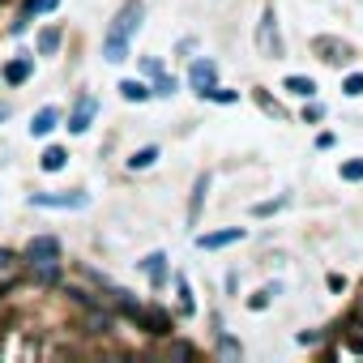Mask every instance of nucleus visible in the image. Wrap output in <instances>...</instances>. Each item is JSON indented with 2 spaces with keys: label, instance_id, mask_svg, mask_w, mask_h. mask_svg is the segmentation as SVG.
Returning <instances> with one entry per match:
<instances>
[{
  "label": "nucleus",
  "instance_id": "f257e3e1",
  "mask_svg": "<svg viewBox=\"0 0 363 363\" xmlns=\"http://www.w3.org/2000/svg\"><path fill=\"white\" fill-rule=\"evenodd\" d=\"M141 18H145L141 0H128V5L116 13V22L107 26V35H103V56H107L111 65H120V60L128 56V39L141 30Z\"/></svg>",
  "mask_w": 363,
  "mask_h": 363
},
{
  "label": "nucleus",
  "instance_id": "f03ea898",
  "mask_svg": "<svg viewBox=\"0 0 363 363\" xmlns=\"http://www.w3.org/2000/svg\"><path fill=\"white\" fill-rule=\"evenodd\" d=\"M35 210H86L90 193H30Z\"/></svg>",
  "mask_w": 363,
  "mask_h": 363
},
{
  "label": "nucleus",
  "instance_id": "7ed1b4c3",
  "mask_svg": "<svg viewBox=\"0 0 363 363\" xmlns=\"http://www.w3.org/2000/svg\"><path fill=\"white\" fill-rule=\"evenodd\" d=\"M257 48H261V56H282V39H278V13H274V5L261 13V26H257Z\"/></svg>",
  "mask_w": 363,
  "mask_h": 363
},
{
  "label": "nucleus",
  "instance_id": "20e7f679",
  "mask_svg": "<svg viewBox=\"0 0 363 363\" xmlns=\"http://www.w3.org/2000/svg\"><path fill=\"white\" fill-rule=\"evenodd\" d=\"M312 52H316L325 65H346V60H350V43H342V39H333V35H316V39H312Z\"/></svg>",
  "mask_w": 363,
  "mask_h": 363
},
{
  "label": "nucleus",
  "instance_id": "39448f33",
  "mask_svg": "<svg viewBox=\"0 0 363 363\" xmlns=\"http://www.w3.org/2000/svg\"><path fill=\"white\" fill-rule=\"evenodd\" d=\"M26 261H30V265L60 261V240H56V235H35V240L26 244Z\"/></svg>",
  "mask_w": 363,
  "mask_h": 363
},
{
  "label": "nucleus",
  "instance_id": "423d86ee",
  "mask_svg": "<svg viewBox=\"0 0 363 363\" xmlns=\"http://www.w3.org/2000/svg\"><path fill=\"white\" fill-rule=\"evenodd\" d=\"M189 82H193V90L206 99V94L218 86V65H214V60H193V69H189Z\"/></svg>",
  "mask_w": 363,
  "mask_h": 363
},
{
  "label": "nucleus",
  "instance_id": "0eeeda50",
  "mask_svg": "<svg viewBox=\"0 0 363 363\" xmlns=\"http://www.w3.org/2000/svg\"><path fill=\"white\" fill-rule=\"evenodd\" d=\"M94 111H99V99L94 94H82L77 107H73V116H69V133H86L94 124Z\"/></svg>",
  "mask_w": 363,
  "mask_h": 363
},
{
  "label": "nucleus",
  "instance_id": "6e6552de",
  "mask_svg": "<svg viewBox=\"0 0 363 363\" xmlns=\"http://www.w3.org/2000/svg\"><path fill=\"white\" fill-rule=\"evenodd\" d=\"M248 231L244 227H227V231H210V235H197V248H206V252H214V248H227V244H240Z\"/></svg>",
  "mask_w": 363,
  "mask_h": 363
},
{
  "label": "nucleus",
  "instance_id": "1a4fd4ad",
  "mask_svg": "<svg viewBox=\"0 0 363 363\" xmlns=\"http://www.w3.org/2000/svg\"><path fill=\"white\" fill-rule=\"evenodd\" d=\"M137 320H141L150 333H158V337H162V333H171V316H167L162 308H141V312H137Z\"/></svg>",
  "mask_w": 363,
  "mask_h": 363
},
{
  "label": "nucleus",
  "instance_id": "9d476101",
  "mask_svg": "<svg viewBox=\"0 0 363 363\" xmlns=\"http://www.w3.org/2000/svg\"><path fill=\"white\" fill-rule=\"evenodd\" d=\"M141 269H145V278H150L154 286H162V282H167V252H150V257L141 261Z\"/></svg>",
  "mask_w": 363,
  "mask_h": 363
},
{
  "label": "nucleus",
  "instance_id": "9b49d317",
  "mask_svg": "<svg viewBox=\"0 0 363 363\" xmlns=\"http://www.w3.org/2000/svg\"><path fill=\"white\" fill-rule=\"evenodd\" d=\"M30 73H35V60H30V56H22V60H9V65H5V82H9V86H22Z\"/></svg>",
  "mask_w": 363,
  "mask_h": 363
},
{
  "label": "nucleus",
  "instance_id": "f8f14e48",
  "mask_svg": "<svg viewBox=\"0 0 363 363\" xmlns=\"http://www.w3.org/2000/svg\"><path fill=\"white\" fill-rule=\"evenodd\" d=\"M282 90L295 94V99H316V82H312V77H299V73H291V77L282 82Z\"/></svg>",
  "mask_w": 363,
  "mask_h": 363
},
{
  "label": "nucleus",
  "instance_id": "ddd939ff",
  "mask_svg": "<svg viewBox=\"0 0 363 363\" xmlns=\"http://www.w3.org/2000/svg\"><path fill=\"white\" fill-rule=\"evenodd\" d=\"M150 94H154V90H150L145 82H137V77H124V82H120V99H124V103H145Z\"/></svg>",
  "mask_w": 363,
  "mask_h": 363
},
{
  "label": "nucleus",
  "instance_id": "4468645a",
  "mask_svg": "<svg viewBox=\"0 0 363 363\" xmlns=\"http://www.w3.org/2000/svg\"><path fill=\"white\" fill-rule=\"evenodd\" d=\"M56 124H60V111H56V107H43V111L30 120V137H48Z\"/></svg>",
  "mask_w": 363,
  "mask_h": 363
},
{
  "label": "nucleus",
  "instance_id": "2eb2a0df",
  "mask_svg": "<svg viewBox=\"0 0 363 363\" xmlns=\"http://www.w3.org/2000/svg\"><path fill=\"white\" fill-rule=\"evenodd\" d=\"M60 5V0H26L22 5V22H13V30H26V18H35V13H52Z\"/></svg>",
  "mask_w": 363,
  "mask_h": 363
},
{
  "label": "nucleus",
  "instance_id": "dca6fc26",
  "mask_svg": "<svg viewBox=\"0 0 363 363\" xmlns=\"http://www.w3.org/2000/svg\"><path fill=\"white\" fill-rule=\"evenodd\" d=\"M206 193H210V175H197V184H193V201H189V223H197V214H201V201H206Z\"/></svg>",
  "mask_w": 363,
  "mask_h": 363
},
{
  "label": "nucleus",
  "instance_id": "f3484780",
  "mask_svg": "<svg viewBox=\"0 0 363 363\" xmlns=\"http://www.w3.org/2000/svg\"><path fill=\"white\" fill-rule=\"evenodd\" d=\"M154 162H158V145H141V150H133V158H128L133 171H145V167H154Z\"/></svg>",
  "mask_w": 363,
  "mask_h": 363
},
{
  "label": "nucleus",
  "instance_id": "a211bd4d",
  "mask_svg": "<svg viewBox=\"0 0 363 363\" xmlns=\"http://www.w3.org/2000/svg\"><path fill=\"white\" fill-rule=\"evenodd\" d=\"M65 162H69V154H65L60 145H48V150H43V158H39V167H43V171H60Z\"/></svg>",
  "mask_w": 363,
  "mask_h": 363
},
{
  "label": "nucleus",
  "instance_id": "6ab92c4d",
  "mask_svg": "<svg viewBox=\"0 0 363 363\" xmlns=\"http://www.w3.org/2000/svg\"><path fill=\"white\" fill-rule=\"evenodd\" d=\"M56 48H60V26H48L39 35V56H56Z\"/></svg>",
  "mask_w": 363,
  "mask_h": 363
},
{
  "label": "nucleus",
  "instance_id": "aec40b11",
  "mask_svg": "<svg viewBox=\"0 0 363 363\" xmlns=\"http://www.w3.org/2000/svg\"><path fill=\"white\" fill-rule=\"evenodd\" d=\"M86 325H90V333H111V329H116V320H111L107 312H90Z\"/></svg>",
  "mask_w": 363,
  "mask_h": 363
},
{
  "label": "nucleus",
  "instance_id": "412c9836",
  "mask_svg": "<svg viewBox=\"0 0 363 363\" xmlns=\"http://www.w3.org/2000/svg\"><path fill=\"white\" fill-rule=\"evenodd\" d=\"M278 210H286V197H278V201H257V206H252V218H269V214H278Z\"/></svg>",
  "mask_w": 363,
  "mask_h": 363
},
{
  "label": "nucleus",
  "instance_id": "4be33fe9",
  "mask_svg": "<svg viewBox=\"0 0 363 363\" xmlns=\"http://www.w3.org/2000/svg\"><path fill=\"white\" fill-rule=\"evenodd\" d=\"M274 295H282V282H274V286H261V291H257V295H252L248 303H252V308H265V303H269Z\"/></svg>",
  "mask_w": 363,
  "mask_h": 363
},
{
  "label": "nucleus",
  "instance_id": "5701e85b",
  "mask_svg": "<svg viewBox=\"0 0 363 363\" xmlns=\"http://www.w3.org/2000/svg\"><path fill=\"white\" fill-rule=\"evenodd\" d=\"M346 346L363 354V316H354V325H350V333H346Z\"/></svg>",
  "mask_w": 363,
  "mask_h": 363
},
{
  "label": "nucleus",
  "instance_id": "b1692460",
  "mask_svg": "<svg viewBox=\"0 0 363 363\" xmlns=\"http://www.w3.org/2000/svg\"><path fill=\"white\" fill-rule=\"evenodd\" d=\"M175 286H179V308L193 312V291H189V278H184V274H175Z\"/></svg>",
  "mask_w": 363,
  "mask_h": 363
},
{
  "label": "nucleus",
  "instance_id": "393cba45",
  "mask_svg": "<svg viewBox=\"0 0 363 363\" xmlns=\"http://www.w3.org/2000/svg\"><path fill=\"white\" fill-rule=\"evenodd\" d=\"M342 179H363V158H350V162H342Z\"/></svg>",
  "mask_w": 363,
  "mask_h": 363
},
{
  "label": "nucleus",
  "instance_id": "a878e982",
  "mask_svg": "<svg viewBox=\"0 0 363 363\" xmlns=\"http://www.w3.org/2000/svg\"><path fill=\"white\" fill-rule=\"evenodd\" d=\"M154 94H158V99H171V94H175V77H162V73H158V77H154Z\"/></svg>",
  "mask_w": 363,
  "mask_h": 363
},
{
  "label": "nucleus",
  "instance_id": "bb28decb",
  "mask_svg": "<svg viewBox=\"0 0 363 363\" xmlns=\"http://www.w3.org/2000/svg\"><path fill=\"white\" fill-rule=\"evenodd\" d=\"M218 350H223L227 359H240V342H235V337H227V333H218Z\"/></svg>",
  "mask_w": 363,
  "mask_h": 363
},
{
  "label": "nucleus",
  "instance_id": "cd10ccee",
  "mask_svg": "<svg viewBox=\"0 0 363 363\" xmlns=\"http://www.w3.org/2000/svg\"><path fill=\"white\" fill-rule=\"evenodd\" d=\"M342 90H346L350 99H359V94H363V73H350V77L342 82Z\"/></svg>",
  "mask_w": 363,
  "mask_h": 363
},
{
  "label": "nucleus",
  "instance_id": "c85d7f7f",
  "mask_svg": "<svg viewBox=\"0 0 363 363\" xmlns=\"http://www.w3.org/2000/svg\"><path fill=\"white\" fill-rule=\"evenodd\" d=\"M206 99H214V103H235L240 94H235V90H223V86H214V90H210Z\"/></svg>",
  "mask_w": 363,
  "mask_h": 363
},
{
  "label": "nucleus",
  "instance_id": "c756f323",
  "mask_svg": "<svg viewBox=\"0 0 363 363\" xmlns=\"http://www.w3.org/2000/svg\"><path fill=\"white\" fill-rule=\"evenodd\" d=\"M141 69H145L150 77H158V73H162V60H158V56H150V60H141Z\"/></svg>",
  "mask_w": 363,
  "mask_h": 363
},
{
  "label": "nucleus",
  "instance_id": "7c9ffc66",
  "mask_svg": "<svg viewBox=\"0 0 363 363\" xmlns=\"http://www.w3.org/2000/svg\"><path fill=\"white\" fill-rule=\"evenodd\" d=\"M261 107H265V116H274V120H282V107H278L274 99H265V94H261Z\"/></svg>",
  "mask_w": 363,
  "mask_h": 363
},
{
  "label": "nucleus",
  "instance_id": "2f4dec72",
  "mask_svg": "<svg viewBox=\"0 0 363 363\" xmlns=\"http://www.w3.org/2000/svg\"><path fill=\"white\" fill-rule=\"evenodd\" d=\"M13 261H18V257H13L9 248H0V274H9V269H13Z\"/></svg>",
  "mask_w": 363,
  "mask_h": 363
},
{
  "label": "nucleus",
  "instance_id": "473e14b6",
  "mask_svg": "<svg viewBox=\"0 0 363 363\" xmlns=\"http://www.w3.org/2000/svg\"><path fill=\"white\" fill-rule=\"evenodd\" d=\"M171 354H175V359H189V354H193V346H189V342H175V346H171Z\"/></svg>",
  "mask_w": 363,
  "mask_h": 363
},
{
  "label": "nucleus",
  "instance_id": "72a5a7b5",
  "mask_svg": "<svg viewBox=\"0 0 363 363\" xmlns=\"http://www.w3.org/2000/svg\"><path fill=\"white\" fill-rule=\"evenodd\" d=\"M295 342H299V346H316V342H320V333H299Z\"/></svg>",
  "mask_w": 363,
  "mask_h": 363
},
{
  "label": "nucleus",
  "instance_id": "f704fd0d",
  "mask_svg": "<svg viewBox=\"0 0 363 363\" xmlns=\"http://www.w3.org/2000/svg\"><path fill=\"white\" fill-rule=\"evenodd\" d=\"M0 120H9V103H0Z\"/></svg>",
  "mask_w": 363,
  "mask_h": 363
},
{
  "label": "nucleus",
  "instance_id": "c9c22d12",
  "mask_svg": "<svg viewBox=\"0 0 363 363\" xmlns=\"http://www.w3.org/2000/svg\"><path fill=\"white\" fill-rule=\"evenodd\" d=\"M359 316H363V299H359Z\"/></svg>",
  "mask_w": 363,
  "mask_h": 363
}]
</instances>
